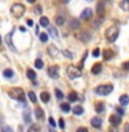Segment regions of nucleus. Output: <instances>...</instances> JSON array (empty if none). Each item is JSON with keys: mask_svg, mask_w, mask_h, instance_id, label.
<instances>
[{"mask_svg": "<svg viewBox=\"0 0 129 132\" xmlns=\"http://www.w3.org/2000/svg\"><path fill=\"white\" fill-rule=\"evenodd\" d=\"M73 113L76 116H81L84 113V109H82V106H74L73 107Z\"/></svg>", "mask_w": 129, "mask_h": 132, "instance_id": "aec40b11", "label": "nucleus"}, {"mask_svg": "<svg viewBox=\"0 0 129 132\" xmlns=\"http://www.w3.org/2000/svg\"><path fill=\"white\" fill-rule=\"evenodd\" d=\"M35 114H36L37 120H40V121H43L44 117H45L44 110H43V109H40V107H36V109H35Z\"/></svg>", "mask_w": 129, "mask_h": 132, "instance_id": "1a4fd4ad", "label": "nucleus"}, {"mask_svg": "<svg viewBox=\"0 0 129 132\" xmlns=\"http://www.w3.org/2000/svg\"><path fill=\"white\" fill-rule=\"evenodd\" d=\"M28 2H29V3H32V4H33V3H36V0H28Z\"/></svg>", "mask_w": 129, "mask_h": 132, "instance_id": "49530a36", "label": "nucleus"}, {"mask_svg": "<svg viewBox=\"0 0 129 132\" xmlns=\"http://www.w3.org/2000/svg\"><path fill=\"white\" fill-rule=\"evenodd\" d=\"M87 2H93V0H87Z\"/></svg>", "mask_w": 129, "mask_h": 132, "instance_id": "09e8293b", "label": "nucleus"}, {"mask_svg": "<svg viewBox=\"0 0 129 132\" xmlns=\"http://www.w3.org/2000/svg\"><path fill=\"white\" fill-rule=\"evenodd\" d=\"M8 95H10L11 99H15V101H25V92L22 88H18V87H14L8 91Z\"/></svg>", "mask_w": 129, "mask_h": 132, "instance_id": "f03ea898", "label": "nucleus"}, {"mask_svg": "<svg viewBox=\"0 0 129 132\" xmlns=\"http://www.w3.org/2000/svg\"><path fill=\"white\" fill-rule=\"evenodd\" d=\"M109 121L113 127H117V125H119V122H121V117L117 116V114H113V116H110Z\"/></svg>", "mask_w": 129, "mask_h": 132, "instance_id": "6e6552de", "label": "nucleus"}, {"mask_svg": "<svg viewBox=\"0 0 129 132\" xmlns=\"http://www.w3.org/2000/svg\"><path fill=\"white\" fill-rule=\"evenodd\" d=\"M11 14L12 16H15V18H21L23 14H25V6L21 3H15L11 6Z\"/></svg>", "mask_w": 129, "mask_h": 132, "instance_id": "7ed1b4c3", "label": "nucleus"}, {"mask_svg": "<svg viewBox=\"0 0 129 132\" xmlns=\"http://www.w3.org/2000/svg\"><path fill=\"white\" fill-rule=\"evenodd\" d=\"M81 40H84V41H87V40H89V36L87 35V33H84V35L81 36Z\"/></svg>", "mask_w": 129, "mask_h": 132, "instance_id": "79ce46f5", "label": "nucleus"}, {"mask_svg": "<svg viewBox=\"0 0 129 132\" xmlns=\"http://www.w3.org/2000/svg\"><path fill=\"white\" fill-rule=\"evenodd\" d=\"M91 16H92V10H91V8H85V10H82V11H81L80 19L87 21V19H89Z\"/></svg>", "mask_w": 129, "mask_h": 132, "instance_id": "0eeeda50", "label": "nucleus"}, {"mask_svg": "<svg viewBox=\"0 0 129 132\" xmlns=\"http://www.w3.org/2000/svg\"><path fill=\"white\" fill-rule=\"evenodd\" d=\"M92 56H95V58L100 56V50H99V48H95L93 52H92Z\"/></svg>", "mask_w": 129, "mask_h": 132, "instance_id": "f704fd0d", "label": "nucleus"}, {"mask_svg": "<svg viewBox=\"0 0 129 132\" xmlns=\"http://www.w3.org/2000/svg\"><path fill=\"white\" fill-rule=\"evenodd\" d=\"M40 99H41V101H43L44 103H48L49 99H51V95H49L47 91H43V92L40 94Z\"/></svg>", "mask_w": 129, "mask_h": 132, "instance_id": "9b49d317", "label": "nucleus"}, {"mask_svg": "<svg viewBox=\"0 0 129 132\" xmlns=\"http://www.w3.org/2000/svg\"><path fill=\"white\" fill-rule=\"evenodd\" d=\"M28 132H41V128H40L39 124H32V125L29 127Z\"/></svg>", "mask_w": 129, "mask_h": 132, "instance_id": "dca6fc26", "label": "nucleus"}, {"mask_svg": "<svg viewBox=\"0 0 129 132\" xmlns=\"http://www.w3.org/2000/svg\"><path fill=\"white\" fill-rule=\"evenodd\" d=\"M23 120H25V122H28V124L32 121V120H30V111H29V110L23 111Z\"/></svg>", "mask_w": 129, "mask_h": 132, "instance_id": "bb28decb", "label": "nucleus"}, {"mask_svg": "<svg viewBox=\"0 0 129 132\" xmlns=\"http://www.w3.org/2000/svg\"><path fill=\"white\" fill-rule=\"evenodd\" d=\"M105 10H106V8H105V3H103V2H99V3H98V6H96L98 14L103 16V14H105Z\"/></svg>", "mask_w": 129, "mask_h": 132, "instance_id": "f8f14e48", "label": "nucleus"}, {"mask_svg": "<svg viewBox=\"0 0 129 132\" xmlns=\"http://www.w3.org/2000/svg\"><path fill=\"white\" fill-rule=\"evenodd\" d=\"M48 76L51 78H58L59 77V69H58V66H51V68L48 69Z\"/></svg>", "mask_w": 129, "mask_h": 132, "instance_id": "423d86ee", "label": "nucleus"}, {"mask_svg": "<svg viewBox=\"0 0 129 132\" xmlns=\"http://www.w3.org/2000/svg\"><path fill=\"white\" fill-rule=\"evenodd\" d=\"M11 36H12V33H10V35H7V37H6V41H7V44H8V47H10L12 51H16V48L12 45V41H11Z\"/></svg>", "mask_w": 129, "mask_h": 132, "instance_id": "412c9836", "label": "nucleus"}, {"mask_svg": "<svg viewBox=\"0 0 129 132\" xmlns=\"http://www.w3.org/2000/svg\"><path fill=\"white\" fill-rule=\"evenodd\" d=\"M119 36V29L117 25H111V26L107 28L106 30V39L110 41V43H114L117 40V37Z\"/></svg>", "mask_w": 129, "mask_h": 132, "instance_id": "f257e3e1", "label": "nucleus"}, {"mask_svg": "<svg viewBox=\"0 0 129 132\" xmlns=\"http://www.w3.org/2000/svg\"><path fill=\"white\" fill-rule=\"evenodd\" d=\"M58 52H59V50H58L56 47H54V45H49L48 47V54L49 55L55 56V55H58Z\"/></svg>", "mask_w": 129, "mask_h": 132, "instance_id": "a211bd4d", "label": "nucleus"}, {"mask_svg": "<svg viewBox=\"0 0 129 132\" xmlns=\"http://www.w3.org/2000/svg\"><path fill=\"white\" fill-rule=\"evenodd\" d=\"M0 43H2V36H0Z\"/></svg>", "mask_w": 129, "mask_h": 132, "instance_id": "8fccbe9b", "label": "nucleus"}, {"mask_svg": "<svg viewBox=\"0 0 129 132\" xmlns=\"http://www.w3.org/2000/svg\"><path fill=\"white\" fill-rule=\"evenodd\" d=\"M62 2H63V3H65V4H67V3H69V2H70V0H62Z\"/></svg>", "mask_w": 129, "mask_h": 132, "instance_id": "de8ad7c7", "label": "nucleus"}, {"mask_svg": "<svg viewBox=\"0 0 129 132\" xmlns=\"http://www.w3.org/2000/svg\"><path fill=\"white\" fill-rule=\"evenodd\" d=\"M91 72H92L93 74H98L102 72V63H95L92 66V69H91Z\"/></svg>", "mask_w": 129, "mask_h": 132, "instance_id": "4468645a", "label": "nucleus"}, {"mask_svg": "<svg viewBox=\"0 0 129 132\" xmlns=\"http://www.w3.org/2000/svg\"><path fill=\"white\" fill-rule=\"evenodd\" d=\"M3 76L6 78H11L12 76H14V72H12L11 69H4L3 70Z\"/></svg>", "mask_w": 129, "mask_h": 132, "instance_id": "5701e85b", "label": "nucleus"}, {"mask_svg": "<svg viewBox=\"0 0 129 132\" xmlns=\"http://www.w3.org/2000/svg\"><path fill=\"white\" fill-rule=\"evenodd\" d=\"M61 109H62V111H63V113H69V111L72 110V109H70V105H69V103H62V105H61Z\"/></svg>", "mask_w": 129, "mask_h": 132, "instance_id": "cd10ccee", "label": "nucleus"}, {"mask_svg": "<svg viewBox=\"0 0 129 132\" xmlns=\"http://www.w3.org/2000/svg\"><path fill=\"white\" fill-rule=\"evenodd\" d=\"M67 99H69V102H76V101H78V95L76 92H70Z\"/></svg>", "mask_w": 129, "mask_h": 132, "instance_id": "b1692460", "label": "nucleus"}, {"mask_svg": "<svg viewBox=\"0 0 129 132\" xmlns=\"http://www.w3.org/2000/svg\"><path fill=\"white\" fill-rule=\"evenodd\" d=\"M28 96H29V101H30L32 103H36L37 102V96H36V94L33 92V91H30V92L28 94Z\"/></svg>", "mask_w": 129, "mask_h": 132, "instance_id": "393cba45", "label": "nucleus"}, {"mask_svg": "<svg viewBox=\"0 0 129 132\" xmlns=\"http://www.w3.org/2000/svg\"><path fill=\"white\" fill-rule=\"evenodd\" d=\"M55 95H56V98L58 99H63V94H62V91L61 89H55Z\"/></svg>", "mask_w": 129, "mask_h": 132, "instance_id": "72a5a7b5", "label": "nucleus"}, {"mask_svg": "<svg viewBox=\"0 0 129 132\" xmlns=\"http://www.w3.org/2000/svg\"><path fill=\"white\" fill-rule=\"evenodd\" d=\"M40 26H43V28L49 26V19L47 18V16H41L40 18Z\"/></svg>", "mask_w": 129, "mask_h": 132, "instance_id": "f3484780", "label": "nucleus"}, {"mask_svg": "<svg viewBox=\"0 0 129 132\" xmlns=\"http://www.w3.org/2000/svg\"><path fill=\"white\" fill-rule=\"evenodd\" d=\"M77 132H89V131L85 127H80V128H78V129H77Z\"/></svg>", "mask_w": 129, "mask_h": 132, "instance_id": "a19ab883", "label": "nucleus"}, {"mask_svg": "<svg viewBox=\"0 0 129 132\" xmlns=\"http://www.w3.org/2000/svg\"><path fill=\"white\" fill-rule=\"evenodd\" d=\"M2 132H12V128L11 127H3Z\"/></svg>", "mask_w": 129, "mask_h": 132, "instance_id": "58836bf2", "label": "nucleus"}, {"mask_svg": "<svg viewBox=\"0 0 129 132\" xmlns=\"http://www.w3.org/2000/svg\"><path fill=\"white\" fill-rule=\"evenodd\" d=\"M63 55L66 58H69V59H73V54L70 52V51H63Z\"/></svg>", "mask_w": 129, "mask_h": 132, "instance_id": "c9c22d12", "label": "nucleus"}, {"mask_svg": "<svg viewBox=\"0 0 129 132\" xmlns=\"http://www.w3.org/2000/svg\"><path fill=\"white\" fill-rule=\"evenodd\" d=\"M91 125H92L93 128H100L102 127V118L93 117L92 120H91Z\"/></svg>", "mask_w": 129, "mask_h": 132, "instance_id": "9d476101", "label": "nucleus"}, {"mask_svg": "<svg viewBox=\"0 0 129 132\" xmlns=\"http://www.w3.org/2000/svg\"><path fill=\"white\" fill-rule=\"evenodd\" d=\"M48 121H49V125H51V127H55V125H56V122H55V120H54V117H49Z\"/></svg>", "mask_w": 129, "mask_h": 132, "instance_id": "4c0bfd02", "label": "nucleus"}, {"mask_svg": "<svg viewBox=\"0 0 129 132\" xmlns=\"http://www.w3.org/2000/svg\"><path fill=\"white\" fill-rule=\"evenodd\" d=\"M117 113H118L119 116H122V114H124V109H122V107H121V109L118 107V109H117Z\"/></svg>", "mask_w": 129, "mask_h": 132, "instance_id": "a18cd8bd", "label": "nucleus"}, {"mask_svg": "<svg viewBox=\"0 0 129 132\" xmlns=\"http://www.w3.org/2000/svg\"><path fill=\"white\" fill-rule=\"evenodd\" d=\"M66 73H67V76L70 78H78V77H81V69L80 68H77V66H74V65H70L67 66V70H66Z\"/></svg>", "mask_w": 129, "mask_h": 132, "instance_id": "20e7f679", "label": "nucleus"}, {"mask_svg": "<svg viewBox=\"0 0 129 132\" xmlns=\"http://www.w3.org/2000/svg\"><path fill=\"white\" fill-rule=\"evenodd\" d=\"M95 109H96V111H98V113H102V111H105V103H102V102L96 103V106H95Z\"/></svg>", "mask_w": 129, "mask_h": 132, "instance_id": "a878e982", "label": "nucleus"}, {"mask_svg": "<svg viewBox=\"0 0 129 132\" xmlns=\"http://www.w3.org/2000/svg\"><path fill=\"white\" fill-rule=\"evenodd\" d=\"M58 124H59V127L62 128V129H65V120H63V118H61V120H59V122H58Z\"/></svg>", "mask_w": 129, "mask_h": 132, "instance_id": "ea45409f", "label": "nucleus"}, {"mask_svg": "<svg viewBox=\"0 0 129 132\" xmlns=\"http://www.w3.org/2000/svg\"><path fill=\"white\" fill-rule=\"evenodd\" d=\"M35 66H36L37 69H43V66H44V62H43V59L37 58V59L35 61Z\"/></svg>", "mask_w": 129, "mask_h": 132, "instance_id": "c85d7f7f", "label": "nucleus"}, {"mask_svg": "<svg viewBox=\"0 0 129 132\" xmlns=\"http://www.w3.org/2000/svg\"><path fill=\"white\" fill-rule=\"evenodd\" d=\"M70 28H72V29H78V28H80V22H78L77 19H73L72 23H70Z\"/></svg>", "mask_w": 129, "mask_h": 132, "instance_id": "7c9ffc66", "label": "nucleus"}, {"mask_svg": "<svg viewBox=\"0 0 129 132\" xmlns=\"http://www.w3.org/2000/svg\"><path fill=\"white\" fill-rule=\"evenodd\" d=\"M40 41H43V43H47V40H48V35L47 33H40Z\"/></svg>", "mask_w": 129, "mask_h": 132, "instance_id": "2f4dec72", "label": "nucleus"}, {"mask_svg": "<svg viewBox=\"0 0 129 132\" xmlns=\"http://www.w3.org/2000/svg\"><path fill=\"white\" fill-rule=\"evenodd\" d=\"M26 74H28V78H29V80H36V72H35V70H32V69H28L26 70Z\"/></svg>", "mask_w": 129, "mask_h": 132, "instance_id": "6ab92c4d", "label": "nucleus"}, {"mask_svg": "<svg viewBox=\"0 0 129 132\" xmlns=\"http://www.w3.org/2000/svg\"><path fill=\"white\" fill-rule=\"evenodd\" d=\"M65 21H66L65 16L61 15V14L55 16V23H56V26H62V25H65Z\"/></svg>", "mask_w": 129, "mask_h": 132, "instance_id": "ddd939ff", "label": "nucleus"}, {"mask_svg": "<svg viewBox=\"0 0 129 132\" xmlns=\"http://www.w3.org/2000/svg\"><path fill=\"white\" fill-rule=\"evenodd\" d=\"M119 7H121L124 11H129V0H122V2L119 3Z\"/></svg>", "mask_w": 129, "mask_h": 132, "instance_id": "4be33fe9", "label": "nucleus"}, {"mask_svg": "<svg viewBox=\"0 0 129 132\" xmlns=\"http://www.w3.org/2000/svg\"><path fill=\"white\" fill-rule=\"evenodd\" d=\"M41 10H43V8H41V6H36V7H35V12H36L37 15L41 14Z\"/></svg>", "mask_w": 129, "mask_h": 132, "instance_id": "e433bc0d", "label": "nucleus"}, {"mask_svg": "<svg viewBox=\"0 0 129 132\" xmlns=\"http://www.w3.org/2000/svg\"><path fill=\"white\" fill-rule=\"evenodd\" d=\"M26 25H28V26H33V25H35V22H33V19H28V21H26Z\"/></svg>", "mask_w": 129, "mask_h": 132, "instance_id": "37998d69", "label": "nucleus"}, {"mask_svg": "<svg viewBox=\"0 0 129 132\" xmlns=\"http://www.w3.org/2000/svg\"><path fill=\"white\" fill-rule=\"evenodd\" d=\"M95 92L98 95H102V96H106V95H109L113 92V85L111 84H106V85H99L96 89H95Z\"/></svg>", "mask_w": 129, "mask_h": 132, "instance_id": "39448f33", "label": "nucleus"}, {"mask_svg": "<svg viewBox=\"0 0 129 132\" xmlns=\"http://www.w3.org/2000/svg\"><path fill=\"white\" fill-rule=\"evenodd\" d=\"M111 56H113V51H111V50H106L105 51V59H110Z\"/></svg>", "mask_w": 129, "mask_h": 132, "instance_id": "473e14b6", "label": "nucleus"}, {"mask_svg": "<svg viewBox=\"0 0 129 132\" xmlns=\"http://www.w3.org/2000/svg\"><path fill=\"white\" fill-rule=\"evenodd\" d=\"M119 103H121L122 106H126L128 103H129V96H128L126 94H124V95L119 96Z\"/></svg>", "mask_w": 129, "mask_h": 132, "instance_id": "2eb2a0df", "label": "nucleus"}, {"mask_svg": "<svg viewBox=\"0 0 129 132\" xmlns=\"http://www.w3.org/2000/svg\"><path fill=\"white\" fill-rule=\"evenodd\" d=\"M122 68L125 69V70H129V61H128V62H125V63L122 65Z\"/></svg>", "mask_w": 129, "mask_h": 132, "instance_id": "c03bdc74", "label": "nucleus"}, {"mask_svg": "<svg viewBox=\"0 0 129 132\" xmlns=\"http://www.w3.org/2000/svg\"><path fill=\"white\" fill-rule=\"evenodd\" d=\"M48 33L51 35V37H54V39H56V37H58V32H56L55 28H49L48 29Z\"/></svg>", "mask_w": 129, "mask_h": 132, "instance_id": "c756f323", "label": "nucleus"}]
</instances>
